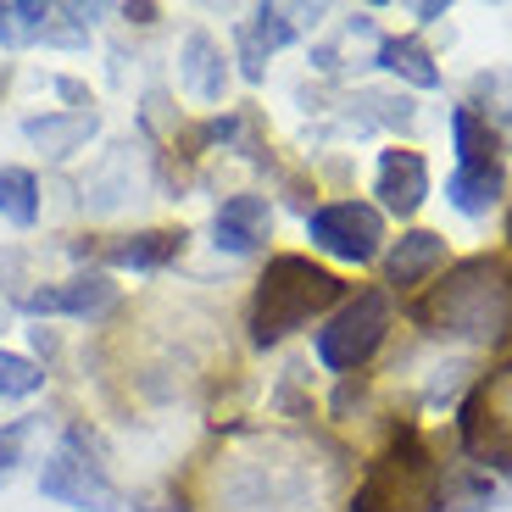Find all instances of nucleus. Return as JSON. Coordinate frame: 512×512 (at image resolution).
<instances>
[{"label":"nucleus","instance_id":"1","mask_svg":"<svg viewBox=\"0 0 512 512\" xmlns=\"http://www.w3.org/2000/svg\"><path fill=\"white\" fill-rule=\"evenodd\" d=\"M418 318L435 334H457V340H507L512 329V268L474 256L457 273H446L429 301L418 307Z\"/></svg>","mask_w":512,"mask_h":512},{"label":"nucleus","instance_id":"2","mask_svg":"<svg viewBox=\"0 0 512 512\" xmlns=\"http://www.w3.org/2000/svg\"><path fill=\"white\" fill-rule=\"evenodd\" d=\"M340 301V279L307 256H273L251 301V340L256 346H279L284 334L312 323Z\"/></svg>","mask_w":512,"mask_h":512},{"label":"nucleus","instance_id":"3","mask_svg":"<svg viewBox=\"0 0 512 512\" xmlns=\"http://www.w3.org/2000/svg\"><path fill=\"white\" fill-rule=\"evenodd\" d=\"M435 501H440V468L423 451V440L407 429L368 468L351 512H435Z\"/></svg>","mask_w":512,"mask_h":512},{"label":"nucleus","instance_id":"4","mask_svg":"<svg viewBox=\"0 0 512 512\" xmlns=\"http://www.w3.org/2000/svg\"><path fill=\"white\" fill-rule=\"evenodd\" d=\"M384 334H390V301L384 290H362L357 301L334 312L329 329H318V362L334 373H357L384 346Z\"/></svg>","mask_w":512,"mask_h":512},{"label":"nucleus","instance_id":"5","mask_svg":"<svg viewBox=\"0 0 512 512\" xmlns=\"http://www.w3.org/2000/svg\"><path fill=\"white\" fill-rule=\"evenodd\" d=\"M39 490L62 507H78V512H117V485L106 479V468L84 451V435H67L62 451L45 462V479Z\"/></svg>","mask_w":512,"mask_h":512},{"label":"nucleus","instance_id":"6","mask_svg":"<svg viewBox=\"0 0 512 512\" xmlns=\"http://www.w3.org/2000/svg\"><path fill=\"white\" fill-rule=\"evenodd\" d=\"M307 229H312V245H323V251L340 256V262H373V256H379V240H384V218L362 201L318 206L307 218Z\"/></svg>","mask_w":512,"mask_h":512},{"label":"nucleus","instance_id":"7","mask_svg":"<svg viewBox=\"0 0 512 512\" xmlns=\"http://www.w3.org/2000/svg\"><path fill=\"white\" fill-rule=\"evenodd\" d=\"M28 312H67V318H101L117 307V284L106 273H78V279L56 284V290H34L23 295Z\"/></svg>","mask_w":512,"mask_h":512},{"label":"nucleus","instance_id":"8","mask_svg":"<svg viewBox=\"0 0 512 512\" xmlns=\"http://www.w3.org/2000/svg\"><path fill=\"white\" fill-rule=\"evenodd\" d=\"M429 195V167H423L418 151H384L379 156V201L396 212V218H412Z\"/></svg>","mask_w":512,"mask_h":512},{"label":"nucleus","instance_id":"9","mask_svg":"<svg viewBox=\"0 0 512 512\" xmlns=\"http://www.w3.org/2000/svg\"><path fill=\"white\" fill-rule=\"evenodd\" d=\"M218 245L223 251H234V256H245V251H256V245L273 234V212H268V201L262 195H234V201H223V212H218Z\"/></svg>","mask_w":512,"mask_h":512},{"label":"nucleus","instance_id":"10","mask_svg":"<svg viewBox=\"0 0 512 512\" xmlns=\"http://www.w3.org/2000/svg\"><path fill=\"white\" fill-rule=\"evenodd\" d=\"M446 262V240L429 229H412L401 234L396 245H390V256H384V273H390V284H401V290H412V284H423L429 273Z\"/></svg>","mask_w":512,"mask_h":512},{"label":"nucleus","instance_id":"11","mask_svg":"<svg viewBox=\"0 0 512 512\" xmlns=\"http://www.w3.org/2000/svg\"><path fill=\"white\" fill-rule=\"evenodd\" d=\"M501 190H507V173H501V162H462L457 173H451L446 195L457 212H468V218H485L490 206L501 201Z\"/></svg>","mask_w":512,"mask_h":512},{"label":"nucleus","instance_id":"12","mask_svg":"<svg viewBox=\"0 0 512 512\" xmlns=\"http://www.w3.org/2000/svg\"><path fill=\"white\" fill-rule=\"evenodd\" d=\"M184 245L179 229H151V234H123V240L106 245V262H117V268H162V262H173Z\"/></svg>","mask_w":512,"mask_h":512},{"label":"nucleus","instance_id":"13","mask_svg":"<svg viewBox=\"0 0 512 512\" xmlns=\"http://www.w3.org/2000/svg\"><path fill=\"white\" fill-rule=\"evenodd\" d=\"M290 39H295L290 17H284L279 6H262V12H256V23L240 34V51H245V78H262V62H256V56H262V51H279V45H290Z\"/></svg>","mask_w":512,"mask_h":512},{"label":"nucleus","instance_id":"14","mask_svg":"<svg viewBox=\"0 0 512 512\" xmlns=\"http://www.w3.org/2000/svg\"><path fill=\"white\" fill-rule=\"evenodd\" d=\"M184 84H190L201 101H218L223 95V56L206 34H190V45H184Z\"/></svg>","mask_w":512,"mask_h":512},{"label":"nucleus","instance_id":"15","mask_svg":"<svg viewBox=\"0 0 512 512\" xmlns=\"http://www.w3.org/2000/svg\"><path fill=\"white\" fill-rule=\"evenodd\" d=\"M90 134H95V112H73V117H34V123H28V140L45 145L51 156L78 151V140H90Z\"/></svg>","mask_w":512,"mask_h":512},{"label":"nucleus","instance_id":"16","mask_svg":"<svg viewBox=\"0 0 512 512\" xmlns=\"http://www.w3.org/2000/svg\"><path fill=\"white\" fill-rule=\"evenodd\" d=\"M0 218H12L17 229L39 218V184L28 167H0Z\"/></svg>","mask_w":512,"mask_h":512},{"label":"nucleus","instance_id":"17","mask_svg":"<svg viewBox=\"0 0 512 512\" xmlns=\"http://www.w3.org/2000/svg\"><path fill=\"white\" fill-rule=\"evenodd\" d=\"M379 62L390 67V73L412 78L418 90H435V84H440V67L429 62V51H423L418 39H384V45H379Z\"/></svg>","mask_w":512,"mask_h":512},{"label":"nucleus","instance_id":"18","mask_svg":"<svg viewBox=\"0 0 512 512\" xmlns=\"http://www.w3.org/2000/svg\"><path fill=\"white\" fill-rule=\"evenodd\" d=\"M451 134H457L462 162H496L501 134L490 128V117H479V112H474V106H457V112H451Z\"/></svg>","mask_w":512,"mask_h":512},{"label":"nucleus","instance_id":"19","mask_svg":"<svg viewBox=\"0 0 512 512\" xmlns=\"http://www.w3.org/2000/svg\"><path fill=\"white\" fill-rule=\"evenodd\" d=\"M39 384H45V368L17 351H0V401H17V396H34Z\"/></svg>","mask_w":512,"mask_h":512},{"label":"nucleus","instance_id":"20","mask_svg":"<svg viewBox=\"0 0 512 512\" xmlns=\"http://www.w3.org/2000/svg\"><path fill=\"white\" fill-rule=\"evenodd\" d=\"M45 23H51V12H45V6H34V0H28V6H0V39H28V34H45Z\"/></svg>","mask_w":512,"mask_h":512},{"label":"nucleus","instance_id":"21","mask_svg":"<svg viewBox=\"0 0 512 512\" xmlns=\"http://www.w3.org/2000/svg\"><path fill=\"white\" fill-rule=\"evenodd\" d=\"M28 429H34V418H17V423H6L0 429V479L17 468V457H23V440H28Z\"/></svg>","mask_w":512,"mask_h":512}]
</instances>
